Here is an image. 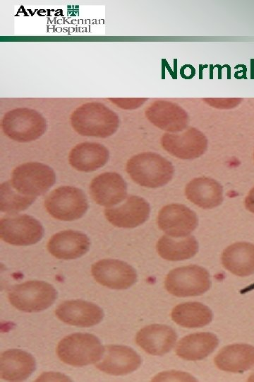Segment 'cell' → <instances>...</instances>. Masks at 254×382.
<instances>
[{
	"label": "cell",
	"mask_w": 254,
	"mask_h": 382,
	"mask_svg": "<svg viewBox=\"0 0 254 382\" xmlns=\"http://www.w3.org/2000/svg\"><path fill=\"white\" fill-rule=\"evenodd\" d=\"M74 130L83 136L108 137L119 127L118 115L99 102H90L77 108L71 115Z\"/></svg>",
	"instance_id": "6da1fadb"
},
{
	"label": "cell",
	"mask_w": 254,
	"mask_h": 382,
	"mask_svg": "<svg viewBox=\"0 0 254 382\" xmlns=\"http://www.w3.org/2000/svg\"><path fill=\"white\" fill-rule=\"evenodd\" d=\"M126 171L137 184L155 188L167 184L174 170L172 164L159 154L144 152L128 161Z\"/></svg>",
	"instance_id": "7a4b0ae2"
},
{
	"label": "cell",
	"mask_w": 254,
	"mask_h": 382,
	"mask_svg": "<svg viewBox=\"0 0 254 382\" xmlns=\"http://www.w3.org/2000/svg\"><path fill=\"white\" fill-rule=\"evenodd\" d=\"M104 352L99 340L89 333H73L58 344L56 353L63 362L73 366H83L98 362Z\"/></svg>",
	"instance_id": "3957f363"
},
{
	"label": "cell",
	"mask_w": 254,
	"mask_h": 382,
	"mask_svg": "<svg viewBox=\"0 0 254 382\" xmlns=\"http://www.w3.org/2000/svg\"><path fill=\"white\" fill-rule=\"evenodd\" d=\"M57 292L50 284L43 281H28L11 286L8 293L11 304L24 312H39L55 301Z\"/></svg>",
	"instance_id": "277c9868"
},
{
	"label": "cell",
	"mask_w": 254,
	"mask_h": 382,
	"mask_svg": "<svg viewBox=\"0 0 254 382\" xmlns=\"http://www.w3.org/2000/svg\"><path fill=\"white\" fill-rule=\"evenodd\" d=\"M1 129L10 139L29 142L40 138L46 130V121L37 111L18 108L6 112L1 120Z\"/></svg>",
	"instance_id": "5b68a950"
},
{
	"label": "cell",
	"mask_w": 254,
	"mask_h": 382,
	"mask_svg": "<svg viewBox=\"0 0 254 382\" xmlns=\"http://www.w3.org/2000/svg\"><path fill=\"white\" fill-rule=\"evenodd\" d=\"M20 193L36 197L44 195L55 183L56 175L49 166L37 162H30L16 167L10 180Z\"/></svg>",
	"instance_id": "8992f818"
},
{
	"label": "cell",
	"mask_w": 254,
	"mask_h": 382,
	"mask_svg": "<svg viewBox=\"0 0 254 382\" xmlns=\"http://www.w3.org/2000/svg\"><path fill=\"white\" fill-rule=\"evenodd\" d=\"M44 207L54 219L73 221L84 215L88 204L85 195L80 189L72 186H61L47 197Z\"/></svg>",
	"instance_id": "52a82bcc"
},
{
	"label": "cell",
	"mask_w": 254,
	"mask_h": 382,
	"mask_svg": "<svg viewBox=\"0 0 254 382\" xmlns=\"http://www.w3.org/2000/svg\"><path fill=\"white\" fill-rule=\"evenodd\" d=\"M210 274L206 269L198 265H189L172 270L164 282L166 289L179 296H200L210 287Z\"/></svg>",
	"instance_id": "ba28073f"
},
{
	"label": "cell",
	"mask_w": 254,
	"mask_h": 382,
	"mask_svg": "<svg viewBox=\"0 0 254 382\" xmlns=\"http://www.w3.org/2000/svg\"><path fill=\"white\" fill-rule=\"evenodd\" d=\"M43 235L42 224L29 215L6 216L0 221L1 238L13 245L35 244L41 240Z\"/></svg>",
	"instance_id": "9c48e42d"
},
{
	"label": "cell",
	"mask_w": 254,
	"mask_h": 382,
	"mask_svg": "<svg viewBox=\"0 0 254 382\" xmlns=\"http://www.w3.org/2000/svg\"><path fill=\"white\" fill-rule=\"evenodd\" d=\"M91 272L96 282L114 289H128L137 279V274L133 267L114 259H104L94 263Z\"/></svg>",
	"instance_id": "30bf717a"
},
{
	"label": "cell",
	"mask_w": 254,
	"mask_h": 382,
	"mask_svg": "<svg viewBox=\"0 0 254 382\" xmlns=\"http://www.w3.org/2000/svg\"><path fill=\"white\" fill-rule=\"evenodd\" d=\"M198 220L196 214L183 204H171L159 211L157 224L169 236L183 238L197 227Z\"/></svg>",
	"instance_id": "8fae6325"
},
{
	"label": "cell",
	"mask_w": 254,
	"mask_h": 382,
	"mask_svg": "<svg viewBox=\"0 0 254 382\" xmlns=\"http://www.w3.org/2000/svg\"><path fill=\"white\" fill-rule=\"evenodd\" d=\"M161 144L170 154L181 159H193L202 155L207 147L205 136L195 128H189L182 134H164Z\"/></svg>",
	"instance_id": "7c38bea8"
},
{
	"label": "cell",
	"mask_w": 254,
	"mask_h": 382,
	"mask_svg": "<svg viewBox=\"0 0 254 382\" xmlns=\"http://www.w3.org/2000/svg\"><path fill=\"white\" fill-rule=\"evenodd\" d=\"M141 362L140 357L132 348L111 345L104 346V354L95 366L106 374L121 376L134 371Z\"/></svg>",
	"instance_id": "4fadbf2b"
},
{
	"label": "cell",
	"mask_w": 254,
	"mask_h": 382,
	"mask_svg": "<svg viewBox=\"0 0 254 382\" xmlns=\"http://www.w3.org/2000/svg\"><path fill=\"white\" fill-rule=\"evenodd\" d=\"M150 212V205L143 198L129 195L121 206L106 208L104 215L107 219L115 226L135 228L146 221Z\"/></svg>",
	"instance_id": "5bb4252c"
},
{
	"label": "cell",
	"mask_w": 254,
	"mask_h": 382,
	"mask_svg": "<svg viewBox=\"0 0 254 382\" xmlns=\"http://www.w3.org/2000/svg\"><path fill=\"white\" fill-rule=\"evenodd\" d=\"M90 190L96 203L109 207L120 203L126 197L127 185L119 173L107 172L92 180Z\"/></svg>",
	"instance_id": "9a60e30c"
},
{
	"label": "cell",
	"mask_w": 254,
	"mask_h": 382,
	"mask_svg": "<svg viewBox=\"0 0 254 382\" xmlns=\"http://www.w3.org/2000/svg\"><path fill=\"white\" fill-rule=\"evenodd\" d=\"M55 314L65 323L81 327L95 325L104 316L100 307L83 300L66 301L56 308Z\"/></svg>",
	"instance_id": "2e32d148"
},
{
	"label": "cell",
	"mask_w": 254,
	"mask_h": 382,
	"mask_svg": "<svg viewBox=\"0 0 254 382\" xmlns=\"http://www.w3.org/2000/svg\"><path fill=\"white\" fill-rule=\"evenodd\" d=\"M149 121L156 127L168 132H180L188 120L186 111L176 103L166 100H156L145 110Z\"/></svg>",
	"instance_id": "e0dca14e"
},
{
	"label": "cell",
	"mask_w": 254,
	"mask_h": 382,
	"mask_svg": "<svg viewBox=\"0 0 254 382\" xmlns=\"http://www.w3.org/2000/svg\"><path fill=\"white\" fill-rule=\"evenodd\" d=\"M176 332L169 326L152 324L144 327L136 335L135 341L145 352L152 355H163L174 347Z\"/></svg>",
	"instance_id": "ac0fdd59"
},
{
	"label": "cell",
	"mask_w": 254,
	"mask_h": 382,
	"mask_svg": "<svg viewBox=\"0 0 254 382\" xmlns=\"http://www.w3.org/2000/svg\"><path fill=\"white\" fill-rule=\"evenodd\" d=\"M90 245V240L85 234L66 230L52 236L47 243V249L58 259L72 260L85 254Z\"/></svg>",
	"instance_id": "d6986e66"
},
{
	"label": "cell",
	"mask_w": 254,
	"mask_h": 382,
	"mask_svg": "<svg viewBox=\"0 0 254 382\" xmlns=\"http://www.w3.org/2000/svg\"><path fill=\"white\" fill-rule=\"evenodd\" d=\"M36 362L32 355L21 349H8L0 357V376L8 381H21L35 371Z\"/></svg>",
	"instance_id": "ffe728a7"
},
{
	"label": "cell",
	"mask_w": 254,
	"mask_h": 382,
	"mask_svg": "<svg viewBox=\"0 0 254 382\" xmlns=\"http://www.w3.org/2000/svg\"><path fill=\"white\" fill-rule=\"evenodd\" d=\"M108 159V149L104 146L95 142L77 144L68 156L71 166L83 172L94 171L105 165Z\"/></svg>",
	"instance_id": "44dd1931"
},
{
	"label": "cell",
	"mask_w": 254,
	"mask_h": 382,
	"mask_svg": "<svg viewBox=\"0 0 254 382\" xmlns=\"http://www.w3.org/2000/svg\"><path fill=\"white\" fill-rule=\"evenodd\" d=\"M218 369L232 373H242L254 366V347L234 344L223 347L214 358Z\"/></svg>",
	"instance_id": "7402d4cb"
},
{
	"label": "cell",
	"mask_w": 254,
	"mask_h": 382,
	"mask_svg": "<svg viewBox=\"0 0 254 382\" xmlns=\"http://www.w3.org/2000/svg\"><path fill=\"white\" fill-rule=\"evenodd\" d=\"M222 185L209 178H198L190 181L185 189L186 197L202 209H212L223 201Z\"/></svg>",
	"instance_id": "603a6c76"
},
{
	"label": "cell",
	"mask_w": 254,
	"mask_h": 382,
	"mask_svg": "<svg viewBox=\"0 0 254 382\" xmlns=\"http://www.w3.org/2000/svg\"><path fill=\"white\" fill-rule=\"evenodd\" d=\"M222 263L225 269L239 277L254 274V245L246 242L231 244L223 251Z\"/></svg>",
	"instance_id": "cb8c5ba5"
},
{
	"label": "cell",
	"mask_w": 254,
	"mask_h": 382,
	"mask_svg": "<svg viewBox=\"0 0 254 382\" xmlns=\"http://www.w3.org/2000/svg\"><path fill=\"white\" fill-rule=\"evenodd\" d=\"M218 343V338L212 333H193L179 340L176 352L180 358L186 360H200L210 354Z\"/></svg>",
	"instance_id": "d4e9b609"
},
{
	"label": "cell",
	"mask_w": 254,
	"mask_h": 382,
	"mask_svg": "<svg viewBox=\"0 0 254 382\" xmlns=\"http://www.w3.org/2000/svg\"><path fill=\"white\" fill-rule=\"evenodd\" d=\"M156 248L162 258L179 261L193 257L198 252V244L193 236L179 238L163 236L157 241Z\"/></svg>",
	"instance_id": "484cf974"
},
{
	"label": "cell",
	"mask_w": 254,
	"mask_h": 382,
	"mask_svg": "<svg viewBox=\"0 0 254 382\" xmlns=\"http://www.w3.org/2000/svg\"><path fill=\"white\" fill-rule=\"evenodd\" d=\"M171 318L185 328H200L212 321V313L207 306L200 302H186L173 308Z\"/></svg>",
	"instance_id": "4316f807"
},
{
	"label": "cell",
	"mask_w": 254,
	"mask_h": 382,
	"mask_svg": "<svg viewBox=\"0 0 254 382\" xmlns=\"http://www.w3.org/2000/svg\"><path fill=\"white\" fill-rule=\"evenodd\" d=\"M36 197L27 196L16 190L11 181L3 183L0 186V209L8 214H16L30 207Z\"/></svg>",
	"instance_id": "83f0119b"
},
{
	"label": "cell",
	"mask_w": 254,
	"mask_h": 382,
	"mask_svg": "<svg viewBox=\"0 0 254 382\" xmlns=\"http://www.w3.org/2000/svg\"><path fill=\"white\" fill-rule=\"evenodd\" d=\"M205 101L212 107L229 109L232 108L238 105L241 98H205Z\"/></svg>",
	"instance_id": "f1b7e54d"
},
{
	"label": "cell",
	"mask_w": 254,
	"mask_h": 382,
	"mask_svg": "<svg viewBox=\"0 0 254 382\" xmlns=\"http://www.w3.org/2000/svg\"><path fill=\"white\" fill-rule=\"evenodd\" d=\"M117 107L122 109L131 110L140 107L146 98H109Z\"/></svg>",
	"instance_id": "f546056e"
},
{
	"label": "cell",
	"mask_w": 254,
	"mask_h": 382,
	"mask_svg": "<svg viewBox=\"0 0 254 382\" xmlns=\"http://www.w3.org/2000/svg\"><path fill=\"white\" fill-rule=\"evenodd\" d=\"M245 207L248 211L254 214V187L245 199Z\"/></svg>",
	"instance_id": "4dcf8cb0"
},
{
	"label": "cell",
	"mask_w": 254,
	"mask_h": 382,
	"mask_svg": "<svg viewBox=\"0 0 254 382\" xmlns=\"http://www.w3.org/2000/svg\"><path fill=\"white\" fill-rule=\"evenodd\" d=\"M249 381H254V374H253L248 379Z\"/></svg>",
	"instance_id": "1f68e13d"
}]
</instances>
